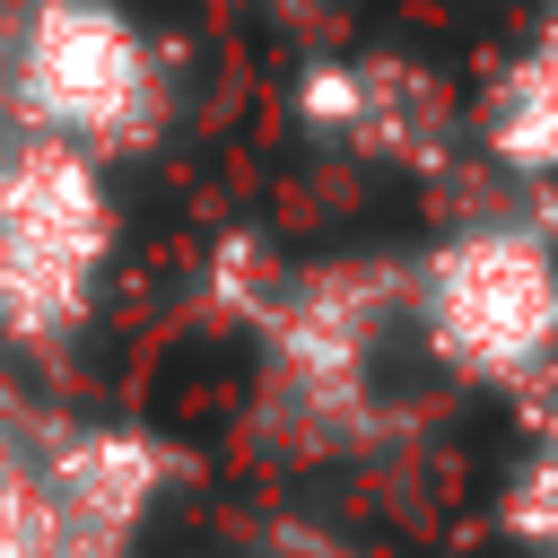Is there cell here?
Segmentation results:
<instances>
[{
	"mask_svg": "<svg viewBox=\"0 0 558 558\" xmlns=\"http://www.w3.org/2000/svg\"><path fill=\"white\" fill-rule=\"evenodd\" d=\"M78 541L61 532V506L44 488V453H35V418L0 410V558H70ZM105 558V549H96Z\"/></svg>",
	"mask_w": 558,
	"mask_h": 558,
	"instance_id": "obj_6",
	"label": "cell"
},
{
	"mask_svg": "<svg viewBox=\"0 0 558 558\" xmlns=\"http://www.w3.org/2000/svg\"><path fill=\"white\" fill-rule=\"evenodd\" d=\"M174 113V61L122 0H26L0 26V122L78 157H131Z\"/></svg>",
	"mask_w": 558,
	"mask_h": 558,
	"instance_id": "obj_1",
	"label": "cell"
},
{
	"mask_svg": "<svg viewBox=\"0 0 558 558\" xmlns=\"http://www.w3.org/2000/svg\"><path fill=\"white\" fill-rule=\"evenodd\" d=\"M401 314L445 375L523 392L558 366V244L523 218H471L401 270Z\"/></svg>",
	"mask_w": 558,
	"mask_h": 558,
	"instance_id": "obj_2",
	"label": "cell"
},
{
	"mask_svg": "<svg viewBox=\"0 0 558 558\" xmlns=\"http://www.w3.org/2000/svg\"><path fill=\"white\" fill-rule=\"evenodd\" d=\"M506 523H514L523 549L558 558V418L532 436V453H523V471H514V488H506Z\"/></svg>",
	"mask_w": 558,
	"mask_h": 558,
	"instance_id": "obj_7",
	"label": "cell"
},
{
	"mask_svg": "<svg viewBox=\"0 0 558 558\" xmlns=\"http://www.w3.org/2000/svg\"><path fill=\"white\" fill-rule=\"evenodd\" d=\"M113 262L105 166L0 122V340L61 349L87 331Z\"/></svg>",
	"mask_w": 558,
	"mask_h": 558,
	"instance_id": "obj_3",
	"label": "cell"
},
{
	"mask_svg": "<svg viewBox=\"0 0 558 558\" xmlns=\"http://www.w3.org/2000/svg\"><path fill=\"white\" fill-rule=\"evenodd\" d=\"M296 122L323 148L349 157H384V166H436L453 140V105L427 78V61L401 52H340V61H305L296 78Z\"/></svg>",
	"mask_w": 558,
	"mask_h": 558,
	"instance_id": "obj_4",
	"label": "cell"
},
{
	"mask_svg": "<svg viewBox=\"0 0 558 558\" xmlns=\"http://www.w3.org/2000/svg\"><path fill=\"white\" fill-rule=\"evenodd\" d=\"M480 148L506 174L558 183V26H541L480 96Z\"/></svg>",
	"mask_w": 558,
	"mask_h": 558,
	"instance_id": "obj_5",
	"label": "cell"
}]
</instances>
